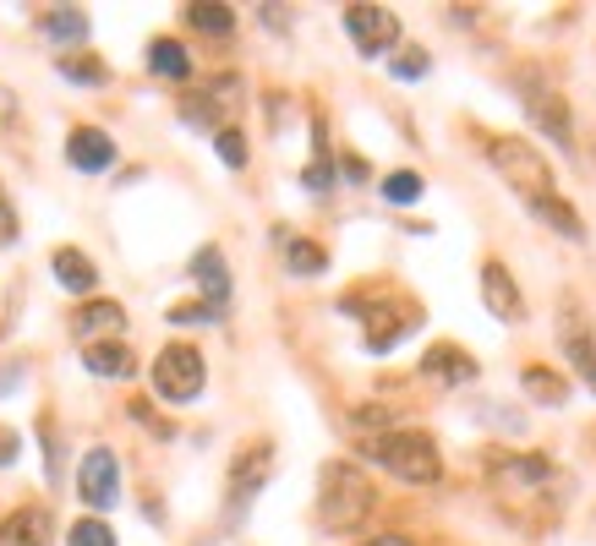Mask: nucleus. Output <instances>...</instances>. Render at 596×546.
Instances as JSON below:
<instances>
[{"mask_svg":"<svg viewBox=\"0 0 596 546\" xmlns=\"http://www.w3.org/2000/svg\"><path fill=\"white\" fill-rule=\"evenodd\" d=\"M372 503H378V492L361 476V465H350V459L323 465V476H317V520L328 531H356L372 514Z\"/></svg>","mask_w":596,"mask_h":546,"instance_id":"f257e3e1","label":"nucleus"},{"mask_svg":"<svg viewBox=\"0 0 596 546\" xmlns=\"http://www.w3.org/2000/svg\"><path fill=\"white\" fill-rule=\"evenodd\" d=\"M361 454L372 465H383L389 476H400L405 487H433L444 476V459H438V443L427 432H372L361 443Z\"/></svg>","mask_w":596,"mask_h":546,"instance_id":"f03ea898","label":"nucleus"},{"mask_svg":"<svg viewBox=\"0 0 596 546\" xmlns=\"http://www.w3.org/2000/svg\"><path fill=\"white\" fill-rule=\"evenodd\" d=\"M487 159H492V170L503 175V186H514V197H520L525 208H542V203L559 197V175L548 170V159H542L525 136H492V142H487Z\"/></svg>","mask_w":596,"mask_h":546,"instance_id":"7ed1b4c3","label":"nucleus"},{"mask_svg":"<svg viewBox=\"0 0 596 546\" xmlns=\"http://www.w3.org/2000/svg\"><path fill=\"white\" fill-rule=\"evenodd\" d=\"M487 487L503 503H548V487H559V470L537 454H498L487 465Z\"/></svg>","mask_w":596,"mask_h":546,"instance_id":"20e7f679","label":"nucleus"},{"mask_svg":"<svg viewBox=\"0 0 596 546\" xmlns=\"http://www.w3.org/2000/svg\"><path fill=\"white\" fill-rule=\"evenodd\" d=\"M208 383V367L197 356V345H164L153 356V394L170 400V405H192Z\"/></svg>","mask_w":596,"mask_h":546,"instance_id":"39448f33","label":"nucleus"},{"mask_svg":"<svg viewBox=\"0 0 596 546\" xmlns=\"http://www.w3.org/2000/svg\"><path fill=\"white\" fill-rule=\"evenodd\" d=\"M77 498L88 509H99V514L121 503V459L110 448H88L83 454V465H77Z\"/></svg>","mask_w":596,"mask_h":546,"instance_id":"423d86ee","label":"nucleus"},{"mask_svg":"<svg viewBox=\"0 0 596 546\" xmlns=\"http://www.w3.org/2000/svg\"><path fill=\"white\" fill-rule=\"evenodd\" d=\"M345 33L361 55H389L400 44V17L389 6H345Z\"/></svg>","mask_w":596,"mask_h":546,"instance_id":"0eeeda50","label":"nucleus"},{"mask_svg":"<svg viewBox=\"0 0 596 546\" xmlns=\"http://www.w3.org/2000/svg\"><path fill=\"white\" fill-rule=\"evenodd\" d=\"M559 345H564V356L575 361L581 383L596 394V334H592V317H581L575 295H570V301H564V312H559Z\"/></svg>","mask_w":596,"mask_h":546,"instance_id":"6e6552de","label":"nucleus"},{"mask_svg":"<svg viewBox=\"0 0 596 546\" xmlns=\"http://www.w3.org/2000/svg\"><path fill=\"white\" fill-rule=\"evenodd\" d=\"M269 470H274V448L269 443H247L236 454V465H230V514H247V503L263 492Z\"/></svg>","mask_w":596,"mask_h":546,"instance_id":"1a4fd4ad","label":"nucleus"},{"mask_svg":"<svg viewBox=\"0 0 596 546\" xmlns=\"http://www.w3.org/2000/svg\"><path fill=\"white\" fill-rule=\"evenodd\" d=\"M520 88H525V110H531V121L542 127V132L553 136L564 153H575V127H570V105L553 94V88H542L537 77H520Z\"/></svg>","mask_w":596,"mask_h":546,"instance_id":"9d476101","label":"nucleus"},{"mask_svg":"<svg viewBox=\"0 0 596 546\" xmlns=\"http://www.w3.org/2000/svg\"><path fill=\"white\" fill-rule=\"evenodd\" d=\"M481 301H487L492 317H503V323H525V295H520L514 273L503 269V263H487V269H481Z\"/></svg>","mask_w":596,"mask_h":546,"instance_id":"9b49d317","label":"nucleus"},{"mask_svg":"<svg viewBox=\"0 0 596 546\" xmlns=\"http://www.w3.org/2000/svg\"><path fill=\"white\" fill-rule=\"evenodd\" d=\"M66 164L83 170V175H105V170L116 164V142H110V132H99V127H77V132L66 136Z\"/></svg>","mask_w":596,"mask_h":546,"instance_id":"f8f14e48","label":"nucleus"},{"mask_svg":"<svg viewBox=\"0 0 596 546\" xmlns=\"http://www.w3.org/2000/svg\"><path fill=\"white\" fill-rule=\"evenodd\" d=\"M192 279L203 284V306L208 312H225L230 306V269H225V252L219 247H203L192 258Z\"/></svg>","mask_w":596,"mask_h":546,"instance_id":"ddd939ff","label":"nucleus"},{"mask_svg":"<svg viewBox=\"0 0 596 546\" xmlns=\"http://www.w3.org/2000/svg\"><path fill=\"white\" fill-rule=\"evenodd\" d=\"M127 328V312L116 306V301H88L77 317H72V334L83 339V345H105V334H121Z\"/></svg>","mask_w":596,"mask_h":546,"instance_id":"4468645a","label":"nucleus"},{"mask_svg":"<svg viewBox=\"0 0 596 546\" xmlns=\"http://www.w3.org/2000/svg\"><path fill=\"white\" fill-rule=\"evenodd\" d=\"M50 536H55L50 509H17V514L0 525V546H50Z\"/></svg>","mask_w":596,"mask_h":546,"instance_id":"2eb2a0df","label":"nucleus"},{"mask_svg":"<svg viewBox=\"0 0 596 546\" xmlns=\"http://www.w3.org/2000/svg\"><path fill=\"white\" fill-rule=\"evenodd\" d=\"M50 269H55V284H61V290H72V295H94V284H99L94 258H88V252H77V247H61V252L50 258Z\"/></svg>","mask_w":596,"mask_h":546,"instance_id":"dca6fc26","label":"nucleus"},{"mask_svg":"<svg viewBox=\"0 0 596 546\" xmlns=\"http://www.w3.org/2000/svg\"><path fill=\"white\" fill-rule=\"evenodd\" d=\"M230 88H236V83H214V88H203V94H186V99H181V121L219 132V116H225V105H230V99H225Z\"/></svg>","mask_w":596,"mask_h":546,"instance_id":"f3484780","label":"nucleus"},{"mask_svg":"<svg viewBox=\"0 0 596 546\" xmlns=\"http://www.w3.org/2000/svg\"><path fill=\"white\" fill-rule=\"evenodd\" d=\"M83 367H88L94 378L121 383V378H132V372H138V356H132L127 345H110V339H105V345H88V350H83Z\"/></svg>","mask_w":596,"mask_h":546,"instance_id":"a211bd4d","label":"nucleus"},{"mask_svg":"<svg viewBox=\"0 0 596 546\" xmlns=\"http://www.w3.org/2000/svg\"><path fill=\"white\" fill-rule=\"evenodd\" d=\"M422 372L438 378V383H470V378H476V361H470L465 350H454V345H433L427 361H422Z\"/></svg>","mask_w":596,"mask_h":546,"instance_id":"6ab92c4d","label":"nucleus"},{"mask_svg":"<svg viewBox=\"0 0 596 546\" xmlns=\"http://www.w3.org/2000/svg\"><path fill=\"white\" fill-rule=\"evenodd\" d=\"M39 28H44V39H55V44H83V39H88V17H83L77 6H55V11H44Z\"/></svg>","mask_w":596,"mask_h":546,"instance_id":"aec40b11","label":"nucleus"},{"mask_svg":"<svg viewBox=\"0 0 596 546\" xmlns=\"http://www.w3.org/2000/svg\"><path fill=\"white\" fill-rule=\"evenodd\" d=\"M149 72L153 77H170V83H186V77H192V55H186L175 39H153L149 44Z\"/></svg>","mask_w":596,"mask_h":546,"instance_id":"412c9836","label":"nucleus"},{"mask_svg":"<svg viewBox=\"0 0 596 546\" xmlns=\"http://www.w3.org/2000/svg\"><path fill=\"white\" fill-rule=\"evenodd\" d=\"M520 389H525L537 405H553V410L570 405V383H564L559 372H548V367H525V372H520Z\"/></svg>","mask_w":596,"mask_h":546,"instance_id":"4be33fe9","label":"nucleus"},{"mask_svg":"<svg viewBox=\"0 0 596 546\" xmlns=\"http://www.w3.org/2000/svg\"><path fill=\"white\" fill-rule=\"evenodd\" d=\"M186 22H192L197 33H208V39H225V33L236 28V11L219 6V0H197V6H186Z\"/></svg>","mask_w":596,"mask_h":546,"instance_id":"5701e85b","label":"nucleus"},{"mask_svg":"<svg viewBox=\"0 0 596 546\" xmlns=\"http://www.w3.org/2000/svg\"><path fill=\"white\" fill-rule=\"evenodd\" d=\"M422 192H427V181H422L416 170H394V175L383 181V203H394V208H405V203H422Z\"/></svg>","mask_w":596,"mask_h":546,"instance_id":"b1692460","label":"nucleus"},{"mask_svg":"<svg viewBox=\"0 0 596 546\" xmlns=\"http://www.w3.org/2000/svg\"><path fill=\"white\" fill-rule=\"evenodd\" d=\"M285 263H291V273H301V279H312V273L328 269V252L323 247H312V241H285Z\"/></svg>","mask_w":596,"mask_h":546,"instance_id":"393cba45","label":"nucleus"},{"mask_svg":"<svg viewBox=\"0 0 596 546\" xmlns=\"http://www.w3.org/2000/svg\"><path fill=\"white\" fill-rule=\"evenodd\" d=\"M66 546H116V531H110L105 520H77V525L66 531Z\"/></svg>","mask_w":596,"mask_h":546,"instance_id":"a878e982","label":"nucleus"},{"mask_svg":"<svg viewBox=\"0 0 596 546\" xmlns=\"http://www.w3.org/2000/svg\"><path fill=\"white\" fill-rule=\"evenodd\" d=\"M61 77L99 88V83H105V66H99V61H88V55H61Z\"/></svg>","mask_w":596,"mask_h":546,"instance_id":"bb28decb","label":"nucleus"},{"mask_svg":"<svg viewBox=\"0 0 596 546\" xmlns=\"http://www.w3.org/2000/svg\"><path fill=\"white\" fill-rule=\"evenodd\" d=\"M301 186H306V192H328V186H334V159H328V148H317V159L301 170Z\"/></svg>","mask_w":596,"mask_h":546,"instance_id":"cd10ccee","label":"nucleus"},{"mask_svg":"<svg viewBox=\"0 0 596 546\" xmlns=\"http://www.w3.org/2000/svg\"><path fill=\"white\" fill-rule=\"evenodd\" d=\"M214 153H219L230 170H241V164H247V136L230 132V127H219V132H214Z\"/></svg>","mask_w":596,"mask_h":546,"instance_id":"c85d7f7f","label":"nucleus"},{"mask_svg":"<svg viewBox=\"0 0 596 546\" xmlns=\"http://www.w3.org/2000/svg\"><path fill=\"white\" fill-rule=\"evenodd\" d=\"M427 72H433L427 50H405V55L394 61V77H400V83H416V77H427Z\"/></svg>","mask_w":596,"mask_h":546,"instance_id":"c756f323","label":"nucleus"},{"mask_svg":"<svg viewBox=\"0 0 596 546\" xmlns=\"http://www.w3.org/2000/svg\"><path fill=\"white\" fill-rule=\"evenodd\" d=\"M214 317H219V312H208L203 301H197V306H170V323H175V328H186V323H214Z\"/></svg>","mask_w":596,"mask_h":546,"instance_id":"7c9ffc66","label":"nucleus"},{"mask_svg":"<svg viewBox=\"0 0 596 546\" xmlns=\"http://www.w3.org/2000/svg\"><path fill=\"white\" fill-rule=\"evenodd\" d=\"M11 459H17V432H11V426H0V470H6Z\"/></svg>","mask_w":596,"mask_h":546,"instance_id":"2f4dec72","label":"nucleus"},{"mask_svg":"<svg viewBox=\"0 0 596 546\" xmlns=\"http://www.w3.org/2000/svg\"><path fill=\"white\" fill-rule=\"evenodd\" d=\"M339 170H345L350 181H367V164H361V159H339Z\"/></svg>","mask_w":596,"mask_h":546,"instance_id":"473e14b6","label":"nucleus"},{"mask_svg":"<svg viewBox=\"0 0 596 546\" xmlns=\"http://www.w3.org/2000/svg\"><path fill=\"white\" fill-rule=\"evenodd\" d=\"M361 546H422V542H411V536H372V542H361Z\"/></svg>","mask_w":596,"mask_h":546,"instance_id":"72a5a7b5","label":"nucleus"},{"mask_svg":"<svg viewBox=\"0 0 596 546\" xmlns=\"http://www.w3.org/2000/svg\"><path fill=\"white\" fill-rule=\"evenodd\" d=\"M17 378H22V367H6V372H0V389H11Z\"/></svg>","mask_w":596,"mask_h":546,"instance_id":"f704fd0d","label":"nucleus"},{"mask_svg":"<svg viewBox=\"0 0 596 546\" xmlns=\"http://www.w3.org/2000/svg\"><path fill=\"white\" fill-rule=\"evenodd\" d=\"M0 225H11V214H6V203H0Z\"/></svg>","mask_w":596,"mask_h":546,"instance_id":"c9c22d12","label":"nucleus"},{"mask_svg":"<svg viewBox=\"0 0 596 546\" xmlns=\"http://www.w3.org/2000/svg\"><path fill=\"white\" fill-rule=\"evenodd\" d=\"M0 110H11V94H0Z\"/></svg>","mask_w":596,"mask_h":546,"instance_id":"e433bc0d","label":"nucleus"}]
</instances>
